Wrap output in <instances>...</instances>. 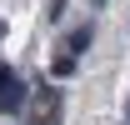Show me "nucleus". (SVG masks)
<instances>
[{
  "label": "nucleus",
  "instance_id": "obj_1",
  "mask_svg": "<svg viewBox=\"0 0 130 125\" xmlns=\"http://www.w3.org/2000/svg\"><path fill=\"white\" fill-rule=\"evenodd\" d=\"M25 125H60V90L55 85H35V110H30V120Z\"/></svg>",
  "mask_w": 130,
  "mask_h": 125
},
{
  "label": "nucleus",
  "instance_id": "obj_2",
  "mask_svg": "<svg viewBox=\"0 0 130 125\" xmlns=\"http://www.w3.org/2000/svg\"><path fill=\"white\" fill-rule=\"evenodd\" d=\"M20 110H25V80L10 65H0V115H20Z\"/></svg>",
  "mask_w": 130,
  "mask_h": 125
},
{
  "label": "nucleus",
  "instance_id": "obj_3",
  "mask_svg": "<svg viewBox=\"0 0 130 125\" xmlns=\"http://www.w3.org/2000/svg\"><path fill=\"white\" fill-rule=\"evenodd\" d=\"M90 40H95V25L85 20V25H75V30L65 35V55H75V60H80L85 50H90Z\"/></svg>",
  "mask_w": 130,
  "mask_h": 125
},
{
  "label": "nucleus",
  "instance_id": "obj_4",
  "mask_svg": "<svg viewBox=\"0 0 130 125\" xmlns=\"http://www.w3.org/2000/svg\"><path fill=\"white\" fill-rule=\"evenodd\" d=\"M75 70H80V60H75V55H65V50L55 55V60H50V75H55V80H70Z\"/></svg>",
  "mask_w": 130,
  "mask_h": 125
},
{
  "label": "nucleus",
  "instance_id": "obj_5",
  "mask_svg": "<svg viewBox=\"0 0 130 125\" xmlns=\"http://www.w3.org/2000/svg\"><path fill=\"white\" fill-rule=\"evenodd\" d=\"M65 5H70V0H50V5H45V20H60V15H65Z\"/></svg>",
  "mask_w": 130,
  "mask_h": 125
},
{
  "label": "nucleus",
  "instance_id": "obj_6",
  "mask_svg": "<svg viewBox=\"0 0 130 125\" xmlns=\"http://www.w3.org/2000/svg\"><path fill=\"white\" fill-rule=\"evenodd\" d=\"M85 5H90V10H105V0H85Z\"/></svg>",
  "mask_w": 130,
  "mask_h": 125
},
{
  "label": "nucleus",
  "instance_id": "obj_7",
  "mask_svg": "<svg viewBox=\"0 0 130 125\" xmlns=\"http://www.w3.org/2000/svg\"><path fill=\"white\" fill-rule=\"evenodd\" d=\"M125 120H130V100H125Z\"/></svg>",
  "mask_w": 130,
  "mask_h": 125
}]
</instances>
